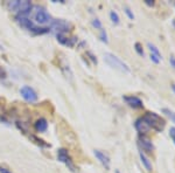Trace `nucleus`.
Here are the masks:
<instances>
[{
	"instance_id": "obj_7",
	"label": "nucleus",
	"mask_w": 175,
	"mask_h": 173,
	"mask_svg": "<svg viewBox=\"0 0 175 173\" xmlns=\"http://www.w3.org/2000/svg\"><path fill=\"white\" fill-rule=\"evenodd\" d=\"M57 159L58 162L63 163L67 165V167L69 168L71 172H77V167L75 166V164L73 163L71 158L69 157V153L65 149H60L57 151Z\"/></svg>"
},
{
	"instance_id": "obj_10",
	"label": "nucleus",
	"mask_w": 175,
	"mask_h": 173,
	"mask_svg": "<svg viewBox=\"0 0 175 173\" xmlns=\"http://www.w3.org/2000/svg\"><path fill=\"white\" fill-rule=\"evenodd\" d=\"M123 100L126 102V104L130 105L133 109H141L144 106L143 101L137 96H124Z\"/></svg>"
},
{
	"instance_id": "obj_17",
	"label": "nucleus",
	"mask_w": 175,
	"mask_h": 173,
	"mask_svg": "<svg viewBox=\"0 0 175 173\" xmlns=\"http://www.w3.org/2000/svg\"><path fill=\"white\" fill-rule=\"evenodd\" d=\"M110 19H111L112 24H115V25H119V22H120V18H119L116 11H111L110 12Z\"/></svg>"
},
{
	"instance_id": "obj_29",
	"label": "nucleus",
	"mask_w": 175,
	"mask_h": 173,
	"mask_svg": "<svg viewBox=\"0 0 175 173\" xmlns=\"http://www.w3.org/2000/svg\"><path fill=\"white\" fill-rule=\"evenodd\" d=\"M145 4H146L147 6H151V7H152V6H154L155 2H154L153 0H145Z\"/></svg>"
},
{
	"instance_id": "obj_31",
	"label": "nucleus",
	"mask_w": 175,
	"mask_h": 173,
	"mask_svg": "<svg viewBox=\"0 0 175 173\" xmlns=\"http://www.w3.org/2000/svg\"><path fill=\"white\" fill-rule=\"evenodd\" d=\"M116 173H120V172H119V171H118V170H116Z\"/></svg>"
},
{
	"instance_id": "obj_15",
	"label": "nucleus",
	"mask_w": 175,
	"mask_h": 173,
	"mask_svg": "<svg viewBox=\"0 0 175 173\" xmlns=\"http://www.w3.org/2000/svg\"><path fill=\"white\" fill-rule=\"evenodd\" d=\"M139 156H140V160H141V164H143L144 166H145L146 171L151 172L153 167H152V163L149 162V159L146 157V156H145V153H144L143 151H139Z\"/></svg>"
},
{
	"instance_id": "obj_30",
	"label": "nucleus",
	"mask_w": 175,
	"mask_h": 173,
	"mask_svg": "<svg viewBox=\"0 0 175 173\" xmlns=\"http://www.w3.org/2000/svg\"><path fill=\"white\" fill-rule=\"evenodd\" d=\"M172 89H173V91H174V93H175V83L172 84Z\"/></svg>"
},
{
	"instance_id": "obj_4",
	"label": "nucleus",
	"mask_w": 175,
	"mask_h": 173,
	"mask_svg": "<svg viewBox=\"0 0 175 173\" xmlns=\"http://www.w3.org/2000/svg\"><path fill=\"white\" fill-rule=\"evenodd\" d=\"M104 61H105L110 67L117 69V70H119V71H122V73H126V74L131 73V68L128 67V64H126L124 61H122V60L118 58V56H116L115 54L105 53V54H104Z\"/></svg>"
},
{
	"instance_id": "obj_19",
	"label": "nucleus",
	"mask_w": 175,
	"mask_h": 173,
	"mask_svg": "<svg viewBox=\"0 0 175 173\" xmlns=\"http://www.w3.org/2000/svg\"><path fill=\"white\" fill-rule=\"evenodd\" d=\"M99 39H101L102 42H104V43H107L109 40H107V34H106V31L104 28H101L99 29Z\"/></svg>"
},
{
	"instance_id": "obj_20",
	"label": "nucleus",
	"mask_w": 175,
	"mask_h": 173,
	"mask_svg": "<svg viewBox=\"0 0 175 173\" xmlns=\"http://www.w3.org/2000/svg\"><path fill=\"white\" fill-rule=\"evenodd\" d=\"M134 49H135V52L138 53L139 56H144V55H145V53H144V49H143V46H141V43L137 42V43L134 45Z\"/></svg>"
},
{
	"instance_id": "obj_3",
	"label": "nucleus",
	"mask_w": 175,
	"mask_h": 173,
	"mask_svg": "<svg viewBox=\"0 0 175 173\" xmlns=\"http://www.w3.org/2000/svg\"><path fill=\"white\" fill-rule=\"evenodd\" d=\"M141 118L147 124L149 130L152 129L156 132H161L166 126V121L155 112H146Z\"/></svg>"
},
{
	"instance_id": "obj_26",
	"label": "nucleus",
	"mask_w": 175,
	"mask_h": 173,
	"mask_svg": "<svg viewBox=\"0 0 175 173\" xmlns=\"http://www.w3.org/2000/svg\"><path fill=\"white\" fill-rule=\"evenodd\" d=\"M0 173H12L7 167H4V166H0Z\"/></svg>"
},
{
	"instance_id": "obj_27",
	"label": "nucleus",
	"mask_w": 175,
	"mask_h": 173,
	"mask_svg": "<svg viewBox=\"0 0 175 173\" xmlns=\"http://www.w3.org/2000/svg\"><path fill=\"white\" fill-rule=\"evenodd\" d=\"M169 63H170V66H172V67L175 69V58L173 56V55L169 58Z\"/></svg>"
},
{
	"instance_id": "obj_12",
	"label": "nucleus",
	"mask_w": 175,
	"mask_h": 173,
	"mask_svg": "<svg viewBox=\"0 0 175 173\" xmlns=\"http://www.w3.org/2000/svg\"><path fill=\"white\" fill-rule=\"evenodd\" d=\"M134 126H135V129H137V131L140 133V135H146V133H148L149 131V128L147 126V124L144 122V119L140 117V118H138L137 121H135V124H134Z\"/></svg>"
},
{
	"instance_id": "obj_24",
	"label": "nucleus",
	"mask_w": 175,
	"mask_h": 173,
	"mask_svg": "<svg viewBox=\"0 0 175 173\" xmlns=\"http://www.w3.org/2000/svg\"><path fill=\"white\" fill-rule=\"evenodd\" d=\"M151 60H152V62H154L155 64H159L160 61H161V58H159L158 56H155V55H153V54H151Z\"/></svg>"
},
{
	"instance_id": "obj_16",
	"label": "nucleus",
	"mask_w": 175,
	"mask_h": 173,
	"mask_svg": "<svg viewBox=\"0 0 175 173\" xmlns=\"http://www.w3.org/2000/svg\"><path fill=\"white\" fill-rule=\"evenodd\" d=\"M147 47H148V49L151 50V54H153V55H155V56H158L159 58H161V60H162V55H161L159 48L156 47V46H154L153 43L148 42V43H147Z\"/></svg>"
},
{
	"instance_id": "obj_6",
	"label": "nucleus",
	"mask_w": 175,
	"mask_h": 173,
	"mask_svg": "<svg viewBox=\"0 0 175 173\" xmlns=\"http://www.w3.org/2000/svg\"><path fill=\"white\" fill-rule=\"evenodd\" d=\"M71 24L62 19H58V20H53L52 25H50V29L56 33V35H64L65 33L71 29Z\"/></svg>"
},
{
	"instance_id": "obj_13",
	"label": "nucleus",
	"mask_w": 175,
	"mask_h": 173,
	"mask_svg": "<svg viewBox=\"0 0 175 173\" xmlns=\"http://www.w3.org/2000/svg\"><path fill=\"white\" fill-rule=\"evenodd\" d=\"M57 37V41L61 43V45H63V46H68V47H73L75 43L77 42V37H64V35H56Z\"/></svg>"
},
{
	"instance_id": "obj_22",
	"label": "nucleus",
	"mask_w": 175,
	"mask_h": 173,
	"mask_svg": "<svg viewBox=\"0 0 175 173\" xmlns=\"http://www.w3.org/2000/svg\"><path fill=\"white\" fill-rule=\"evenodd\" d=\"M31 138L32 139H34V141H36V144H39V145H41V146H49L48 144H46V143H43L42 139H39V138H36L35 136H31Z\"/></svg>"
},
{
	"instance_id": "obj_11",
	"label": "nucleus",
	"mask_w": 175,
	"mask_h": 173,
	"mask_svg": "<svg viewBox=\"0 0 175 173\" xmlns=\"http://www.w3.org/2000/svg\"><path fill=\"white\" fill-rule=\"evenodd\" d=\"M94 154L99 160V163L105 167V170H110V158L105 153H103L101 150H94Z\"/></svg>"
},
{
	"instance_id": "obj_23",
	"label": "nucleus",
	"mask_w": 175,
	"mask_h": 173,
	"mask_svg": "<svg viewBox=\"0 0 175 173\" xmlns=\"http://www.w3.org/2000/svg\"><path fill=\"white\" fill-rule=\"evenodd\" d=\"M125 13H126V15L130 18V20H133V19H134V14L131 12V10H130L128 7H125Z\"/></svg>"
},
{
	"instance_id": "obj_9",
	"label": "nucleus",
	"mask_w": 175,
	"mask_h": 173,
	"mask_svg": "<svg viewBox=\"0 0 175 173\" xmlns=\"http://www.w3.org/2000/svg\"><path fill=\"white\" fill-rule=\"evenodd\" d=\"M20 94H21L22 98L27 102H36L37 101V94L36 91L33 89L32 87H28V85H23L21 89H20Z\"/></svg>"
},
{
	"instance_id": "obj_2",
	"label": "nucleus",
	"mask_w": 175,
	"mask_h": 173,
	"mask_svg": "<svg viewBox=\"0 0 175 173\" xmlns=\"http://www.w3.org/2000/svg\"><path fill=\"white\" fill-rule=\"evenodd\" d=\"M15 19L16 21H18V24H19L22 28H25V29H27L28 32L33 33V34H44V33H48V32L50 31L49 28H43V27L36 26V25L28 18L27 13H25V14H16Z\"/></svg>"
},
{
	"instance_id": "obj_5",
	"label": "nucleus",
	"mask_w": 175,
	"mask_h": 173,
	"mask_svg": "<svg viewBox=\"0 0 175 173\" xmlns=\"http://www.w3.org/2000/svg\"><path fill=\"white\" fill-rule=\"evenodd\" d=\"M7 7L11 12H14L16 14H25L32 10V4L28 0H14L8 1Z\"/></svg>"
},
{
	"instance_id": "obj_1",
	"label": "nucleus",
	"mask_w": 175,
	"mask_h": 173,
	"mask_svg": "<svg viewBox=\"0 0 175 173\" xmlns=\"http://www.w3.org/2000/svg\"><path fill=\"white\" fill-rule=\"evenodd\" d=\"M27 15L36 26H43V28L46 26H50L53 22L50 14L43 7L39 5L32 6V10L27 13Z\"/></svg>"
},
{
	"instance_id": "obj_8",
	"label": "nucleus",
	"mask_w": 175,
	"mask_h": 173,
	"mask_svg": "<svg viewBox=\"0 0 175 173\" xmlns=\"http://www.w3.org/2000/svg\"><path fill=\"white\" fill-rule=\"evenodd\" d=\"M138 145L139 147H140V151H144V152H146V153H149V154H151V153L154 151L153 143H152V141H151L147 136L141 135V136L139 137Z\"/></svg>"
},
{
	"instance_id": "obj_25",
	"label": "nucleus",
	"mask_w": 175,
	"mask_h": 173,
	"mask_svg": "<svg viewBox=\"0 0 175 173\" xmlns=\"http://www.w3.org/2000/svg\"><path fill=\"white\" fill-rule=\"evenodd\" d=\"M169 136L170 138L173 139V142H174L175 144V128H170L169 129Z\"/></svg>"
},
{
	"instance_id": "obj_18",
	"label": "nucleus",
	"mask_w": 175,
	"mask_h": 173,
	"mask_svg": "<svg viewBox=\"0 0 175 173\" xmlns=\"http://www.w3.org/2000/svg\"><path fill=\"white\" fill-rule=\"evenodd\" d=\"M162 112H164L165 115L167 116L173 123H175V112L174 111H172L170 109H167V108H164V109H162Z\"/></svg>"
},
{
	"instance_id": "obj_14",
	"label": "nucleus",
	"mask_w": 175,
	"mask_h": 173,
	"mask_svg": "<svg viewBox=\"0 0 175 173\" xmlns=\"http://www.w3.org/2000/svg\"><path fill=\"white\" fill-rule=\"evenodd\" d=\"M47 129H48V122L44 118L37 119L36 123H35V130L37 132H44L47 131Z\"/></svg>"
},
{
	"instance_id": "obj_21",
	"label": "nucleus",
	"mask_w": 175,
	"mask_h": 173,
	"mask_svg": "<svg viewBox=\"0 0 175 173\" xmlns=\"http://www.w3.org/2000/svg\"><path fill=\"white\" fill-rule=\"evenodd\" d=\"M91 24H92V26L95 27L96 29H101V28H103V26H102V22H101V20H99V19H94Z\"/></svg>"
},
{
	"instance_id": "obj_28",
	"label": "nucleus",
	"mask_w": 175,
	"mask_h": 173,
	"mask_svg": "<svg viewBox=\"0 0 175 173\" xmlns=\"http://www.w3.org/2000/svg\"><path fill=\"white\" fill-rule=\"evenodd\" d=\"M6 77V73H5V70L0 67V79H5Z\"/></svg>"
}]
</instances>
